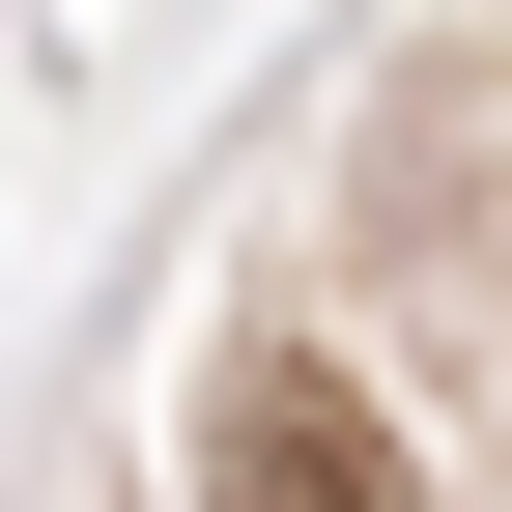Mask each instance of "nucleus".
Wrapping results in <instances>:
<instances>
[{
  "label": "nucleus",
  "mask_w": 512,
  "mask_h": 512,
  "mask_svg": "<svg viewBox=\"0 0 512 512\" xmlns=\"http://www.w3.org/2000/svg\"><path fill=\"white\" fill-rule=\"evenodd\" d=\"M228 512H399V456H370V399H228Z\"/></svg>",
  "instance_id": "1"
}]
</instances>
